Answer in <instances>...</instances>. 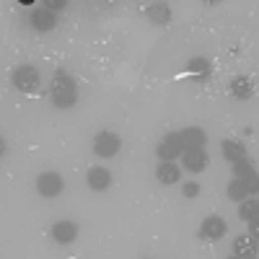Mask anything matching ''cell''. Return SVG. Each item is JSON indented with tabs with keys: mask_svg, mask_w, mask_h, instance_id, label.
<instances>
[{
	"mask_svg": "<svg viewBox=\"0 0 259 259\" xmlns=\"http://www.w3.org/2000/svg\"><path fill=\"white\" fill-rule=\"evenodd\" d=\"M50 99L57 109H70V106L78 101V85L73 80L70 73L57 70L50 80Z\"/></svg>",
	"mask_w": 259,
	"mask_h": 259,
	"instance_id": "cell-1",
	"label": "cell"
},
{
	"mask_svg": "<svg viewBox=\"0 0 259 259\" xmlns=\"http://www.w3.org/2000/svg\"><path fill=\"white\" fill-rule=\"evenodd\" d=\"M11 83L21 94H34L41 85V75H39V70L34 68V65H18V68L11 73Z\"/></svg>",
	"mask_w": 259,
	"mask_h": 259,
	"instance_id": "cell-2",
	"label": "cell"
},
{
	"mask_svg": "<svg viewBox=\"0 0 259 259\" xmlns=\"http://www.w3.org/2000/svg\"><path fill=\"white\" fill-rule=\"evenodd\" d=\"M119 148H122V140L114 133H106V130H104V133H99L94 138V153L99 158H114L119 153Z\"/></svg>",
	"mask_w": 259,
	"mask_h": 259,
	"instance_id": "cell-3",
	"label": "cell"
},
{
	"mask_svg": "<svg viewBox=\"0 0 259 259\" xmlns=\"http://www.w3.org/2000/svg\"><path fill=\"white\" fill-rule=\"evenodd\" d=\"M226 233H228V223L221 215H207L200 226V239L202 241H221Z\"/></svg>",
	"mask_w": 259,
	"mask_h": 259,
	"instance_id": "cell-4",
	"label": "cell"
},
{
	"mask_svg": "<svg viewBox=\"0 0 259 259\" xmlns=\"http://www.w3.org/2000/svg\"><path fill=\"white\" fill-rule=\"evenodd\" d=\"M182 153H184V145H182L179 133H168V135L158 143V148H156V156H158L161 161H174V158H182Z\"/></svg>",
	"mask_w": 259,
	"mask_h": 259,
	"instance_id": "cell-5",
	"label": "cell"
},
{
	"mask_svg": "<svg viewBox=\"0 0 259 259\" xmlns=\"http://www.w3.org/2000/svg\"><path fill=\"white\" fill-rule=\"evenodd\" d=\"M62 187H65V182L57 171H45V174L36 177V192L41 197H57L62 192Z\"/></svg>",
	"mask_w": 259,
	"mask_h": 259,
	"instance_id": "cell-6",
	"label": "cell"
},
{
	"mask_svg": "<svg viewBox=\"0 0 259 259\" xmlns=\"http://www.w3.org/2000/svg\"><path fill=\"white\" fill-rule=\"evenodd\" d=\"M29 24H31V29H34L36 34H47V31H52V29L57 26V16H55L52 11H47L45 6H39V8L31 11Z\"/></svg>",
	"mask_w": 259,
	"mask_h": 259,
	"instance_id": "cell-7",
	"label": "cell"
},
{
	"mask_svg": "<svg viewBox=\"0 0 259 259\" xmlns=\"http://www.w3.org/2000/svg\"><path fill=\"white\" fill-rule=\"evenodd\" d=\"M182 163L192 174H200V171L207 168V150L205 148H187L182 153Z\"/></svg>",
	"mask_w": 259,
	"mask_h": 259,
	"instance_id": "cell-8",
	"label": "cell"
},
{
	"mask_svg": "<svg viewBox=\"0 0 259 259\" xmlns=\"http://www.w3.org/2000/svg\"><path fill=\"white\" fill-rule=\"evenodd\" d=\"M50 236H52V241L68 246V244H73V241L78 239V223H73V221H57V223L52 226Z\"/></svg>",
	"mask_w": 259,
	"mask_h": 259,
	"instance_id": "cell-9",
	"label": "cell"
},
{
	"mask_svg": "<svg viewBox=\"0 0 259 259\" xmlns=\"http://www.w3.org/2000/svg\"><path fill=\"white\" fill-rule=\"evenodd\" d=\"M85 182H89V187H91L94 192H104V189L112 187V171L104 168V166H91Z\"/></svg>",
	"mask_w": 259,
	"mask_h": 259,
	"instance_id": "cell-10",
	"label": "cell"
},
{
	"mask_svg": "<svg viewBox=\"0 0 259 259\" xmlns=\"http://www.w3.org/2000/svg\"><path fill=\"white\" fill-rule=\"evenodd\" d=\"M143 13L150 24H156V26H166L171 21V6L168 3H148L143 8Z\"/></svg>",
	"mask_w": 259,
	"mask_h": 259,
	"instance_id": "cell-11",
	"label": "cell"
},
{
	"mask_svg": "<svg viewBox=\"0 0 259 259\" xmlns=\"http://www.w3.org/2000/svg\"><path fill=\"white\" fill-rule=\"evenodd\" d=\"M231 96L239 101H249L254 96V80L249 75H236L231 80Z\"/></svg>",
	"mask_w": 259,
	"mask_h": 259,
	"instance_id": "cell-12",
	"label": "cell"
},
{
	"mask_svg": "<svg viewBox=\"0 0 259 259\" xmlns=\"http://www.w3.org/2000/svg\"><path fill=\"white\" fill-rule=\"evenodd\" d=\"M179 177H182V168H179L174 161H161L158 168H156V179H158L161 184H166V187L177 184Z\"/></svg>",
	"mask_w": 259,
	"mask_h": 259,
	"instance_id": "cell-13",
	"label": "cell"
},
{
	"mask_svg": "<svg viewBox=\"0 0 259 259\" xmlns=\"http://www.w3.org/2000/svg\"><path fill=\"white\" fill-rule=\"evenodd\" d=\"M179 138H182L184 150L187 148H205V143H207V133L202 127H187L179 133Z\"/></svg>",
	"mask_w": 259,
	"mask_h": 259,
	"instance_id": "cell-14",
	"label": "cell"
},
{
	"mask_svg": "<svg viewBox=\"0 0 259 259\" xmlns=\"http://www.w3.org/2000/svg\"><path fill=\"white\" fill-rule=\"evenodd\" d=\"M221 150H223L226 161H231V163H239V161L246 158V145L241 140H223L221 143Z\"/></svg>",
	"mask_w": 259,
	"mask_h": 259,
	"instance_id": "cell-15",
	"label": "cell"
},
{
	"mask_svg": "<svg viewBox=\"0 0 259 259\" xmlns=\"http://www.w3.org/2000/svg\"><path fill=\"white\" fill-rule=\"evenodd\" d=\"M233 177H236V179H246L249 187H251V192L256 194V168L249 163V158L233 163Z\"/></svg>",
	"mask_w": 259,
	"mask_h": 259,
	"instance_id": "cell-16",
	"label": "cell"
},
{
	"mask_svg": "<svg viewBox=\"0 0 259 259\" xmlns=\"http://www.w3.org/2000/svg\"><path fill=\"white\" fill-rule=\"evenodd\" d=\"M226 194H228V200H236V202H244V200L249 197V194L254 197V192H251V187H249V182H246V179H233V182L228 184Z\"/></svg>",
	"mask_w": 259,
	"mask_h": 259,
	"instance_id": "cell-17",
	"label": "cell"
},
{
	"mask_svg": "<svg viewBox=\"0 0 259 259\" xmlns=\"http://www.w3.org/2000/svg\"><path fill=\"white\" fill-rule=\"evenodd\" d=\"M187 73H192L197 80H207L210 73H212V65H210L205 57H192V60L187 62Z\"/></svg>",
	"mask_w": 259,
	"mask_h": 259,
	"instance_id": "cell-18",
	"label": "cell"
},
{
	"mask_svg": "<svg viewBox=\"0 0 259 259\" xmlns=\"http://www.w3.org/2000/svg\"><path fill=\"white\" fill-rule=\"evenodd\" d=\"M239 218L246 221V223H251V221L259 218V202H256V197H246V200L239 205Z\"/></svg>",
	"mask_w": 259,
	"mask_h": 259,
	"instance_id": "cell-19",
	"label": "cell"
},
{
	"mask_svg": "<svg viewBox=\"0 0 259 259\" xmlns=\"http://www.w3.org/2000/svg\"><path fill=\"white\" fill-rule=\"evenodd\" d=\"M233 254H239V256H256V241L254 239L249 241V236H239V239L233 241Z\"/></svg>",
	"mask_w": 259,
	"mask_h": 259,
	"instance_id": "cell-20",
	"label": "cell"
},
{
	"mask_svg": "<svg viewBox=\"0 0 259 259\" xmlns=\"http://www.w3.org/2000/svg\"><path fill=\"white\" fill-rule=\"evenodd\" d=\"M182 192H184L187 200H194V197L200 194V184H197V182H187V184L182 187Z\"/></svg>",
	"mask_w": 259,
	"mask_h": 259,
	"instance_id": "cell-21",
	"label": "cell"
},
{
	"mask_svg": "<svg viewBox=\"0 0 259 259\" xmlns=\"http://www.w3.org/2000/svg\"><path fill=\"white\" fill-rule=\"evenodd\" d=\"M41 6H45L47 11H57V8H65V0H50V3H41Z\"/></svg>",
	"mask_w": 259,
	"mask_h": 259,
	"instance_id": "cell-22",
	"label": "cell"
},
{
	"mask_svg": "<svg viewBox=\"0 0 259 259\" xmlns=\"http://www.w3.org/2000/svg\"><path fill=\"white\" fill-rule=\"evenodd\" d=\"M6 150H8V145H6V140H3V135H0V158L6 156Z\"/></svg>",
	"mask_w": 259,
	"mask_h": 259,
	"instance_id": "cell-23",
	"label": "cell"
},
{
	"mask_svg": "<svg viewBox=\"0 0 259 259\" xmlns=\"http://www.w3.org/2000/svg\"><path fill=\"white\" fill-rule=\"evenodd\" d=\"M228 259H256V256H239V254H231Z\"/></svg>",
	"mask_w": 259,
	"mask_h": 259,
	"instance_id": "cell-24",
	"label": "cell"
}]
</instances>
